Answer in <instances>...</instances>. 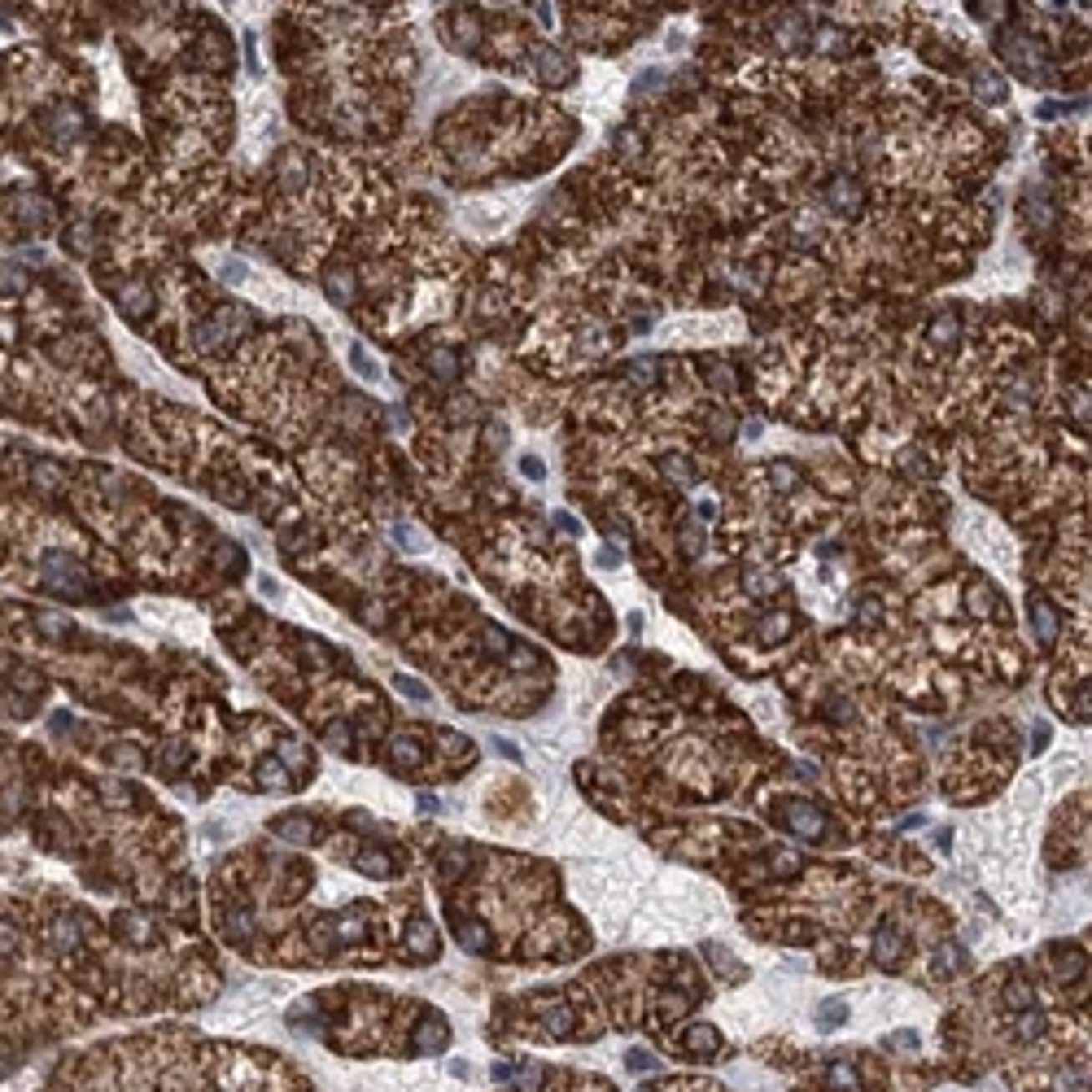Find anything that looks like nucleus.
<instances>
[{
	"label": "nucleus",
	"mask_w": 1092,
	"mask_h": 1092,
	"mask_svg": "<svg viewBox=\"0 0 1092 1092\" xmlns=\"http://www.w3.org/2000/svg\"><path fill=\"white\" fill-rule=\"evenodd\" d=\"M787 826L800 830L804 839H821V835H826V817H821L813 804H791V809H787Z\"/></svg>",
	"instance_id": "obj_1"
},
{
	"label": "nucleus",
	"mask_w": 1092,
	"mask_h": 1092,
	"mask_svg": "<svg viewBox=\"0 0 1092 1092\" xmlns=\"http://www.w3.org/2000/svg\"><path fill=\"white\" fill-rule=\"evenodd\" d=\"M900 948H905V940H900L896 927H878V931H874V952H878V962H883V966L896 962Z\"/></svg>",
	"instance_id": "obj_2"
},
{
	"label": "nucleus",
	"mask_w": 1092,
	"mask_h": 1092,
	"mask_svg": "<svg viewBox=\"0 0 1092 1092\" xmlns=\"http://www.w3.org/2000/svg\"><path fill=\"white\" fill-rule=\"evenodd\" d=\"M323 284H328V297H333V302H350V297H354V276L346 272V267H328Z\"/></svg>",
	"instance_id": "obj_3"
},
{
	"label": "nucleus",
	"mask_w": 1092,
	"mask_h": 1092,
	"mask_svg": "<svg viewBox=\"0 0 1092 1092\" xmlns=\"http://www.w3.org/2000/svg\"><path fill=\"white\" fill-rule=\"evenodd\" d=\"M1031 621H1036V634L1044 638V643H1053L1058 638V612H1053L1044 599H1036L1031 603Z\"/></svg>",
	"instance_id": "obj_4"
},
{
	"label": "nucleus",
	"mask_w": 1092,
	"mask_h": 1092,
	"mask_svg": "<svg viewBox=\"0 0 1092 1092\" xmlns=\"http://www.w3.org/2000/svg\"><path fill=\"white\" fill-rule=\"evenodd\" d=\"M119 302H123V311H127L131 319H136V315H149V311H153V293L145 289V284H131V289H127Z\"/></svg>",
	"instance_id": "obj_5"
},
{
	"label": "nucleus",
	"mask_w": 1092,
	"mask_h": 1092,
	"mask_svg": "<svg viewBox=\"0 0 1092 1092\" xmlns=\"http://www.w3.org/2000/svg\"><path fill=\"white\" fill-rule=\"evenodd\" d=\"M686 1049H691V1053H703V1058H708V1053H717V1049H721V1036H717L713 1027H691V1031H686Z\"/></svg>",
	"instance_id": "obj_6"
},
{
	"label": "nucleus",
	"mask_w": 1092,
	"mask_h": 1092,
	"mask_svg": "<svg viewBox=\"0 0 1092 1092\" xmlns=\"http://www.w3.org/2000/svg\"><path fill=\"white\" fill-rule=\"evenodd\" d=\"M354 866H358L363 874H372V878H389V874H394V861H389L385 852H358Z\"/></svg>",
	"instance_id": "obj_7"
},
{
	"label": "nucleus",
	"mask_w": 1092,
	"mask_h": 1092,
	"mask_svg": "<svg viewBox=\"0 0 1092 1092\" xmlns=\"http://www.w3.org/2000/svg\"><path fill=\"white\" fill-rule=\"evenodd\" d=\"M455 940L464 944V948H490V931L481 927V922H459V931H455Z\"/></svg>",
	"instance_id": "obj_8"
},
{
	"label": "nucleus",
	"mask_w": 1092,
	"mask_h": 1092,
	"mask_svg": "<svg viewBox=\"0 0 1092 1092\" xmlns=\"http://www.w3.org/2000/svg\"><path fill=\"white\" fill-rule=\"evenodd\" d=\"M389 756H394L398 769H415V764H419V743L415 739H394Z\"/></svg>",
	"instance_id": "obj_9"
},
{
	"label": "nucleus",
	"mask_w": 1092,
	"mask_h": 1092,
	"mask_svg": "<svg viewBox=\"0 0 1092 1092\" xmlns=\"http://www.w3.org/2000/svg\"><path fill=\"white\" fill-rule=\"evenodd\" d=\"M276 835L280 839H293V844H306V839L315 835V826L306 817H293V821H276Z\"/></svg>",
	"instance_id": "obj_10"
},
{
	"label": "nucleus",
	"mask_w": 1092,
	"mask_h": 1092,
	"mask_svg": "<svg viewBox=\"0 0 1092 1092\" xmlns=\"http://www.w3.org/2000/svg\"><path fill=\"white\" fill-rule=\"evenodd\" d=\"M350 363H354V372L363 380H380V368L368 358V350H363V341H350Z\"/></svg>",
	"instance_id": "obj_11"
},
{
	"label": "nucleus",
	"mask_w": 1092,
	"mask_h": 1092,
	"mask_svg": "<svg viewBox=\"0 0 1092 1092\" xmlns=\"http://www.w3.org/2000/svg\"><path fill=\"white\" fill-rule=\"evenodd\" d=\"M258 782H262V787H289V769H284L280 760H262L258 764Z\"/></svg>",
	"instance_id": "obj_12"
},
{
	"label": "nucleus",
	"mask_w": 1092,
	"mask_h": 1092,
	"mask_svg": "<svg viewBox=\"0 0 1092 1092\" xmlns=\"http://www.w3.org/2000/svg\"><path fill=\"white\" fill-rule=\"evenodd\" d=\"M35 625H40V634H48V638L70 634V621H66V617H57V612H40V617H35Z\"/></svg>",
	"instance_id": "obj_13"
},
{
	"label": "nucleus",
	"mask_w": 1092,
	"mask_h": 1092,
	"mask_svg": "<svg viewBox=\"0 0 1092 1092\" xmlns=\"http://www.w3.org/2000/svg\"><path fill=\"white\" fill-rule=\"evenodd\" d=\"M411 948H424L419 957H433V948H437V935H433V927H429V922H415V927H411Z\"/></svg>",
	"instance_id": "obj_14"
},
{
	"label": "nucleus",
	"mask_w": 1092,
	"mask_h": 1092,
	"mask_svg": "<svg viewBox=\"0 0 1092 1092\" xmlns=\"http://www.w3.org/2000/svg\"><path fill=\"white\" fill-rule=\"evenodd\" d=\"M464 870H468V852H464V848H446V856H442V874H446V878H459Z\"/></svg>",
	"instance_id": "obj_15"
},
{
	"label": "nucleus",
	"mask_w": 1092,
	"mask_h": 1092,
	"mask_svg": "<svg viewBox=\"0 0 1092 1092\" xmlns=\"http://www.w3.org/2000/svg\"><path fill=\"white\" fill-rule=\"evenodd\" d=\"M538 70L546 74V79H564V74H568V66H564V62H560V57H555L551 48H542V53H538Z\"/></svg>",
	"instance_id": "obj_16"
},
{
	"label": "nucleus",
	"mask_w": 1092,
	"mask_h": 1092,
	"mask_svg": "<svg viewBox=\"0 0 1092 1092\" xmlns=\"http://www.w3.org/2000/svg\"><path fill=\"white\" fill-rule=\"evenodd\" d=\"M817 1018H821V1027L830 1031V1027H839V1023L848 1018V1005H844V1001H826V1005H821V1013H817Z\"/></svg>",
	"instance_id": "obj_17"
},
{
	"label": "nucleus",
	"mask_w": 1092,
	"mask_h": 1092,
	"mask_svg": "<svg viewBox=\"0 0 1092 1092\" xmlns=\"http://www.w3.org/2000/svg\"><path fill=\"white\" fill-rule=\"evenodd\" d=\"M394 686H398L402 695H411V699H429V686H424V682H415V678H402V673H398Z\"/></svg>",
	"instance_id": "obj_18"
},
{
	"label": "nucleus",
	"mask_w": 1092,
	"mask_h": 1092,
	"mask_svg": "<svg viewBox=\"0 0 1092 1092\" xmlns=\"http://www.w3.org/2000/svg\"><path fill=\"white\" fill-rule=\"evenodd\" d=\"M57 944H62V948H74V944H79V931H74L70 917H57Z\"/></svg>",
	"instance_id": "obj_19"
},
{
	"label": "nucleus",
	"mask_w": 1092,
	"mask_h": 1092,
	"mask_svg": "<svg viewBox=\"0 0 1092 1092\" xmlns=\"http://www.w3.org/2000/svg\"><path fill=\"white\" fill-rule=\"evenodd\" d=\"M394 542H398L402 551H419V533H415L411 525H394Z\"/></svg>",
	"instance_id": "obj_20"
},
{
	"label": "nucleus",
	"mask_w": 1092,
	"mask_h": 1092,
	"mask_svg": "<svg viewBox=\"0 0 1092 1092\" xmlns=\"http://www.w3.org/2000/svg\"><path fill=\"white\" fill-rule=\"evenodd\" d=\"M830 201L844 206V210H856V188H852V184H835V188H830Z\"/></svg>",
	"instance_id": "obj_21"
},
{
	"label": "nucleus",
	"mask_w": 1092,
	"mask_h": 1092,
	"mask_svg": "<svg viewBox=\"0 0 1092 1092\" xmlns=\"http://www.w3.org/2000/svg\"><path fill=\"white\" fill-rule=\"evenodd\" d=\"M979 97H983V101H1001V97H1005V84L996 79V74H983V84H979Z\"/></svg>",
	"instance_id": "obj_22"
},
{
	"label": "nucleus",
	"mask_w": 1092,
	"mask_h": 1092,
	"mask_svg": "<svg viewBox=\"0 0 1092 1092\" xmlns=\"http://www.w3.org/2000/svg\"><path fill=\"white\" fill-rule=\"evenodd\" d=\"M0 284H9V293H18V289H27V276L18 267H0Z\"/></svg>",
	"instance_id": "obj_23"
},
{
	"label": "nucleus",
	"mask_w": 1092,
	"mask_h": 1092,
	"mask_svg": "<svg viewBox=\"0 0 1092 1092\" xmlns=\"http://www.w3.org/2000/svg\"><path fill=\"white\" fill-rule=\"evenodd\" d=\"M521 468H525V476H529V481H546V468H542V459L525 455V459H521Z\"/></svg>",
	"instance_id": "obj_24"
},
{
	"label": "nucleus",
	"mask_w": 1092,
	"mask_h": 1092,
	"mask_svg": "<svg viewBox=\"0 0 1092 1092\" xmlns=\"http://www.w3.org/2000/svg\"><path fill=\"white\" fill-rule=\"evenodd\" d=\"M215 560H219L223 568H232V564H241V551H236V546H215Z\"/></svg>",
	"instance_id": "obj_25"
},
{
	"label": "nucleus",
	"mask_w": 1092,
	"mask_h": 1092,
	"mask_svg": "<svg viewBox=\"0 0 1092 1092\" xmlns=\"http://www.w3.org/2000/svg\"><path fill=\"white\" fill-rule=\"evenodd\" d=\"M774 485H782V490H787V485H795V472H791L787 464H778V468H774Z\"/></svg>",
	"instance_id": "obj_26"
},
{
	"label": "nucleus",
	"mask_w": 1092,
	"mask_h": 1092,
	"mask_svg": "<svg viewBox=\"0 0 1092 1092\" xmlns=\"http://www.w3.org/2000/svg\"><path fill=\"white\" fill-rule=\"evenodd\" d=\"M625 1066H629V1070H651L656 1062H651L647 1053H629V1058H625Z\"/></svg>",
	"instance_id": "obj_27"
},
{
	"label": "nucleus",
	"mask_w": 1092,
	"mask_h": 1092,
	"mask_svg": "<svg viewBox=\"0 0 1092 1092\" xmlns=\"http://www.w3.org/2000/svg\"><path fill=\"white\" fill-rule=\"evenodd\" d=\"M13 944H18V931H13V927H0V952H9Z\"/></svg>",
	"instance_id": "obj_28"
},
{
	"label": "nucleus",
	"mask_w": 1092,
	"mask_h": 1092,
	"mask_svg": "<svg viewBox=\"0 0 1092 1092\" xmlns=\"http://www.w3.org/2000/svg\"><path fill=\"white\" fill-rule=\"evenodd\" d=\"M952 337H957V328H952L948 319H940V323H935V341H952Z\"/></svg>",
	"instance_id": "obj_29"
},
{
	"label": "nucleus",
	"mask_w": 1092,
	"mask_h": 1092,
	"mask_svg": "<svg viewBox=\"0 0 1092 1092\" xmlns=\"http://www.w3.org/2000/svg\"><path fill=\"white\" fill-rule=\"evenodd\" d=\"M433 368L442 372V376H450V372H455V363H450V354H437V358H433Z\"/></svg>",
	"instance_id": "obj_30"
},
{
	"label": "nucleus",
	"mask_w": 1092,
	"mask_h": 1092,
	"mask_svg": "<svg viewBox=\"0 0 1092 1092\" xmlns=\"http://www.w3.org/2000/svg\"><path fill=\"white\" fill-rule=\"evenodd\" d=\"M494 747H498V752H503L507 760H521V752H516V747H511L507 739H494Z\"/></svg>",
	"instance_id": "obj_31"
},
{
	"label": "nucleus",
	"mask_w": 1092,
	"mask_h": 1092,
	"mask_svg": "<svg viewBox=\"0 0 1092 1092\" xmlns=\"http://www.w3.org/2000/svg\"><path fill=\"white\" fill-rule=\"evenodd\" d=\"M599 564H603V568H612V564H617V551H612V546H603V551H599Z\"/></svg>",
	"instance_id": "obj_32"
},
{
	"label": "nucleus",
	"mask_w": 1092,
	"mask_h": 1092,
	"mask_svg": "<svg viewBox=\"0 0 1092 1092\" xmlns=\"http://www.w3.org/2000/svg\"><path fill=\"white\" fill-rule=\"evenodd\" d=\"M419 809H424V813H437V795H419Z\"/></svg>",
	"instance_id": "obj_33"
}]
</instances>
